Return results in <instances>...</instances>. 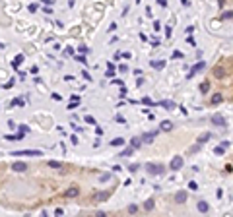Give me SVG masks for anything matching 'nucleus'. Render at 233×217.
<instances>
[{"mask_svg": "<svg viewBox=\"0 0 233 217\" xmlns=\"http://www.w3.org/2000/svg\"><path fill=\"white\" fill-rule=\"evenodd\" d=\"M128 211H130V213H136V211H138V208H136V206H130V208H128Z\"/></svg>", "mask_w": 233, "mask_h": 217, "instance_id": "26", "label": "nucleus"}, {"mask_svg": "<svg viewBox=\"0 0 233 217\" xmlns=\"http://www.w3.org/2000/svg\"><path fill=\"white\" fill-rule=\"evenodd\" d=\"M214 76L221 79V78L225 76V68H224V66H216V68H214Z\"/></svg>", "mask_w": 233, "mask_h": 217, "instance_id": "6", "label": "nucleus"}, {"mask_svg": "<svg viewBox=\"0 0 233 217\" xmlns=\"http://www.w3.org/2000/svg\"><path fill=\"white\" fill-rule=\"evenodd\" d=\"M130 145H132V148H140V140H132V142H130Z\"/></svg>", "mask_w": 233, "mask_h": 217, "instance_id": "21", "label": "nucleus"}, {"mask_svg": "<svg viewBox=\"0 0 233 217\" xmlns=\"http://www.w3.org/2000/svg\"><path fill=\"white\" fill-rule=\"evenodd\" d=\"M134 153V148H128V149H124V151L121 153V155H124V157H128V155H132Z\"/></svg>", "mask_w": 233, "mask_h": 217, "instance_id": "17", "label": "nucleus"}, {"mask_svg": "<svg viewBox=\"0 0 233 217\" xmlns=\"http://www.w3.org/2000/svg\"><path fill=\"white\" fill-rule=\"evenodd\" d=\"M154 136H155V132H152V134H144V136H142V142H152V140H154Z\"/></svg>", "mask_w": 233, "mask_h": 217, "instance_id": "11", "label": "nucleus"}, {"mask_svg": "<svg viewBox=\"0 0 233 217\" xmlns=\"http://www.w3.org/2000/svg\"><path fill=\"white\" fill-rule=\"evenodd\" d=\"M86 122H88V124H95V120H93L91 116H86Z\"/></svg>", "mask_w": 233, "mask_h": 217, "instance_id": "25", "label": "nucleus"}, {"mask_svg": "<svg viewBox=\"0 0 233 217\" xmlns=\"http://www.w3.org/2000/svg\"><path fill=\"white\" fill-rule=\"evenodd\" d=\"M161 107H165L167 111H171V109H175V105H173L171 101H163V103H161Z\"/></svg>", "mask_w": 233, "mask_h": 217, "instance_id": "13", "label": "nucleus"}, {"mask_svg": "<svg viewBox=\"0 0 233 217\" xmlns=\"http://www.w3.org/2000/svg\"><path fill=\"white\" fill-rule=\"evenodd\" d=\"M173 58H183V52H179V51H175V52H173Z\"/></svg>", "mask_w": 233, "mask_h": 217, "instance_id": "23", "label": "nucleus"}, {"mask_svg": "<svg viewBox=\"0 0 233 217\" xmlns=\"http://www.w3.org/2000/svg\"><path fill=\"white\" fill-rule=\"evenodd\" d=\"M181 167H183V157L175 155V157L171 159V163H169V169H171V171H179Z\"/></svg>", "mask_w": 233, "mask_h": 217, "instance_id": "3", "label": "nucleus"}, {"mask_svg": "<svg viewBox=\"0 0 233 217\" xmlns=\"http://www.w3.org/2000/svg\"><path fill=\"white\" fill-rule=\"evenodd\" d=\"M224 149H225L224 145H218V148L214 149V153H216V155H224Z\"/></svg>", "mask_w": 233, "mask_h": 217, "instance_id": "16", "label": "nucleus"}, {"mask_svg": "<svg viewBox=\"0 0 233 217\" xmlns=\"http://www.w3.org/2000/svg\"><path fill=\"white\" fill-rule=\"evenodd\" d=\"M198 211H200V213H208L210 211V206L204 202V200H200V202H198Z\"/></svg>", "mask_w": 233, "mask_h": 217, "instance_id": "8", "label": "nucleus"}, {"mask_svg": "<svg viewBox=\"0 0 233 217\" xmlns=\"http://www.w3.org/2000/svg\"><path fill=\"white\" fill-rule=\"evenodd\" d=\"M144 209H146V211H148V209H154V202H152V200L144 202Z\"/></svg>", "mask_w": 233, "mask_h": 217, "instance_id": "14", "label": "nucleus"}, {"mask_svg": "<svg viewBox=\"0 0 233 217\" xmlns=\"http://www.w3.org/2000/svg\"><path fill=\"white\" fill-rule=\"evenodd\" d=\"M210 138H214V136H212V134H208V132H206V134H202L200 138H198V142H200V143H204V142H208Z\"/></svg>", "mask_w": 233, "mask_h": 217, "instance_id": "12", "label": "nucleus"}, {"mask_svg": "<svg viewBox=\"0 0 233 217\" xmlns=\"http://www.w3.org/2000/svg\"><path fill=\"white\" fill-rule=\"evenodd\" d=\"M212 122H214L216 126H225V124H227L225 116H221V115H214V116H212Z\"/></svg>", "mask_w": 233, "mask_h": 217, "instance_id": "4", "label": "nucleus"}, {"mask_svg": "<svg viewBox=\"0 0 233 217\" xmlns=\"http://www.w3.org/2000/svg\"><path fill=\"white\" fill-rule=\"evenodd\" d=\"M111 143H113V145H122V143H124V142H122L121 138H116V140H113Z\"/></svg>", "mask_w": 233, "mask_h": 217, "instance_id": "19", "label": "nucleus"}, {"mask_svg": "<svg viewBox=\"0 0 233 217\" xmlns=\"http://www.w3.org/2000/svg\"><path fill=\"white\" fill-rule=\"evenodd\" d=\"M157 2H159L161 6H167V0H157Z\"/></svg>", "mask_w": 233, "mask_h": 217, "instance_id": "27", "label": "nucleus"}, {"mask_svg": "<svg viewBox=\"0 0 233 217\" xmlns=\"http://www.w3.org/2000/svg\"><path fill=\"white\" fill-rule=\"evenodd\" d=\"M152 66H154L155 70H161L163 66H165V60H152Z\"/></svg>", "mask_w": 233, "mask_h": 217, "instance_id": "9", "label": "nucleus"}, {"mask_svg": "<svg viewBox=\"0 0 233 217\" xmlns=\"http://www.w3.org/2000/svg\"><path fill=\"white\" fill-rule=\"evenodd\" d=\"M88 175L62 161H0V208L31 211L56 202H84L82 178Z\"/></svg>", "mask_w": 233, "mask_h": 217, "instance_id": "1", "label": "nucleus"}, {"mask_svg": "<svg viewBox=\"0 0 233 217\" xmlns=\"http://www.w3.org/2000/svg\"><path fill=\"white\" fill-rule=\"evenodd\" d=\"M142 103H144V105H148V107H152V105H154V103H152V99H148V97H144V99H142Z\"/></svg>", "mask_w": 233, "mask_h": 217, "instance_id": "20", "label": "nucleus"}, {"mask_svg": "<svg viewBox=\"0 0 233 217\" xmlns=\"http://www.w3.org/2000/svg\"><path fill=\"white\" fill-rule=\"evenodd\" d=\"M161 130L163 132H169V130H173V124L169 122V120H163L161 122Z\"/></svg>", "mask_w": 233, "mask_h": 217, "instance_id": "10", "label": "nucleus"}, {"mask_svg": "<svg viewBox=\"0 0 233 217\" xmlns=\"http://www.w3.org/2000/svg\"><path fill=\"white\" fill-rule=\"evenodd\" d=\"M188 188H191V190H196V188H198V184H196L194 180H191V182H188Z\"/></svg>", "mask_w": 233, "mask_h": 217, "instance_id": "22", "label": "nucleus"}, {"mask_svg": "<svg viewBox=\"0 0 233 217\" xmlns=\"http://www.w3.org/2000/svg\"><path fill=\"white\" fill-rule=\"evenodd\" d=\"M128 171H130V173H136V171H138V165H130V167H128Z\"/></svg>", "mask_w": 233, "mask_h": 217, "instance_id": "24", "label": "nucleus"}, {"mask_svg": "<svg viewBox=\"0 0 233 217\" xmlns=\"http://www.w3.org/2000/svg\"><path fill=\"white\" fill-rule=\"evenodd\" d=\"M146 171H148V175H163L165 169H163V165H157V163H148Z\"/></svg>", "mask_w": 233, "mask_h": 217, "instance_id": "2", "label": "nucleus"}, {"mask_svg": "<svg viewBox=\"0 0 233 217\" xmlns=\"http://www.w3.org/2000/svg\"><path fill=\"white\" fill-rule=\"evenodd\" d=\"M204 66H206V64H204V62H202V60H200V62H198V64H196L194 68L191 70V74H188V78H192V76H194V74H198V72H200V70L204 68Z\"/></svg>", "mask_w": 233, "mask_h": 217, "instance_id": "7", "label": "nucleus"}, {"mask_svg": "<svg viewBox=\"0 0 233 217\" xmlns=\"http://www.w3.org/2000/svg\"><path fill=\"white\" fill-rule=\"evenodd\" d=\"M208 89H210V83H208V82H204V83L200 85V91H202V93H206Z\"/></svg>", "mask_w": 233, "mask_h": 217, "instance_id": "18", "label": "nucleus"}, {"mask_svg": "<svg viewBox=\"0 0 233 217\" xmlns=\"http://www.w3.org/2000/svg\"><path fill=\"white\" fill-rule=\"evenodd\" d=\"M221 101H224V95H221V93H214V95H212V99H210V105L216 107V105H219Z\"/></svg>", "mask_w": 233, "mask_h": 217, "instance_id": "5", "label": "nucleus"}, {"mask_svg": "<svg viewBox=\"0 0 233 217\" xmlns=\"http://www.w3.org/2000/svg\"><path fill=\"white\" fill-rule=\"evenodd\" d=\"M186 200V192H179L177 194V202H185Z\"/></svg>", "mask_w": 233, "mask_h": 217, "instance_id": "15", "label": "nucleus"}]
</instances>
